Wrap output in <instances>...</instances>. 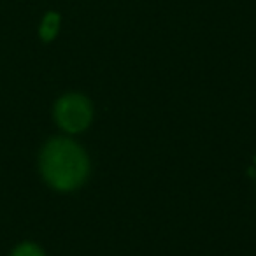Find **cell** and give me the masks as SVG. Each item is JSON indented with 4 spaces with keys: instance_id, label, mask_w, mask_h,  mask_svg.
<instances>
[{
    "instance_id": "cell-1",
    "label": "cell",
    "mask_w": 256,
    "mask_h": 256,
    "mask_svg": "<svg viewBox=\"0 0 256 256\" xmlns=\"http://www.w3.org/2000/svg\"><path fill=\"white\" fill-rule=\"evenodd\" d=\"M88 158L84 151L68 139H54L44 148L40 168L53 188L74 190L86 179Z\"/></svg>"
},
{
    "instance_id": "cell-2",
    "label": "cell",
    "mask_w": 256,
    "mask_h": 256,
    "mask_svg": "<svg viewBox=\"0 0 256 256\" xmlns=\"http://www.w3.org/2000/svg\"><path fill=\"white\" fill-rule=\"evenodd\" d=\"M56 121L67 132H81L92 121V106L81 95H67L56 104Z\"/></svg>"
},
{
    "instance_id": "cell-3",
    "label": "cell",
    "mask_w": 256,
    "mask_h": 256,
    "mask_svg": "<svg viewBox=\"0 0 256 256\" xmlns=\"http://www.w3.org/2000/svg\"><path fill=\"white\" fill-rule=\"evenodd\" d=\"M58 28H60V16L56 12H48L42 20V25H40V37L46 42H50L56 37Z\"/></svg>"
},
{
    "instance_id": "cell-4",
    "label": "cell",
    "mask_w": 256,
    "mask_h": 256,
    "mask_svg": "<svg viewBox=\"0 0 256 256\" xmlns=\"http://www.w3.org/2000/svg\"><path fill=\"white\" fill-rule=\"evenodd\" d=\"M12 256H44V254L36 244H22L14 249Z\"/></svg>"
}]
</instances>
